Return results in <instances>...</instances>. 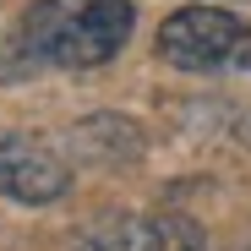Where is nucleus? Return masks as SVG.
<instances>
[{
    "instance_id": "5",
    "label": "nucleus",
    "mask_w": 251,
    "mask_h": 251,
    "mask_svg": "<svg viewBox=\"0 0 251 251\" xmlns=\"http://www.w3.org/2000/svg\"><path fill=\"white\" fill-rule=\"evenodd\" d=\"M17 76H33V66H27V55L17 50V38L6 33V38H0V82H17Z\"/></svg>"
},
{
    "instance_id": "1",
    "label": "nucleus",
    "mask_w": 251,
    "mask_h": 251,
    "mask_svg": "<svg viewBox=\"0 0 251 251\" xmlns=\"http://www.w3.org/2000/svg\"><path fill=\"white\" fill-rule=\"evenodd\" d=\"M131 22H137L131 0H33L22 22L11 27V38L33 71H44V66L88 71L126 50Z\"/></svg>"
},
{
    "instance_id": "3",
    "label": "nucleus",
    "mask_w": 251,
    "mask_h": 251,
    "mask_svg": "<svg viewBox=\"0 0 251 251\" xmlns=\"http://www.w3.org/2000/svg\"><path fill=\"white\" fill-rule=\"evenodd\" d=\"M66 186H71V164L44 137H27V131L0 137V197L44 207V202L66 197Z\"/></svg>"
},
{
    "instance_id": "2",
    "label": "nucleus",
    "mask_w": 251,
    "mask_h": 251,
    "mask_svg": "<svg viewBox=\"0 0 251 251\" xmlns=\"http://www.w3.org/2000/svg\"><path fill=\"white\" fill-rule=\"evenodd\" d=\"M158 55L175 71H251V22L219 6H186L158 27Z\"/></svg>"
},
{
    "instance_id": "4",
    "label": "nucleus",
    "mask_w": 251,
    "mask_h": 251,
    "mask_svg": "<svg viewBox=\"0 0 251 251\" xmlns=\"http://www.w3.org/2000/svg\"><path fill=\"white\" fill-rule=\"evenodd\" d=\"M76 251H202V229L180 213H109L82 229Z\"/></svg>"
}]
</instances>
